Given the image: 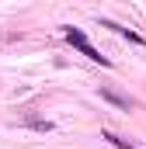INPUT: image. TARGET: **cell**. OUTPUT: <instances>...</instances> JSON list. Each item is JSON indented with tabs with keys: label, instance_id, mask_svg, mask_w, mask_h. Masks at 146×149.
<instances>
[{
	"label": "cell",
	"instance_id": "7a4b0ae2",
	"mask_svg": "<svg viewBox=\"0 0 146 149\" xmlns=\"http://www.w3.org/2000/svg\"><path fill=\"white\" fill-rule=\"evenodd\" d=\"M101 101H108V104H115L118 111H129V108H132V101H129V97L115 94V90H108V87H101Z\"/></svg>",
	"mask_w": 146,
	"mask_h": 149
},
{
	"label": "cell",
	"instance_id": "6da1fadb",
	"mask_svg": "<svg viewBox=\"0 0 146 149\" xmlns=\"http://www.w3.org/2000/svg\"><path fill=\"white\" fill-rule=\"evenodd\" d=\"M66 42H70L73 49H80V52H84V56H87L91 63H101V66H111V59H108V56H101V52H98V49H94V45L87 42V35H84L80 28H66Z\"/></svg>",
	"mask_w": 146,
	"mask_h": 149
},
{
	"label": "cell",
	"instance_id": "3957f363",
	"mask_svg": "<svg viewBox=\"0 0 146 149\" xmlns=\"http://www.w3.org/2000/svg\"><path fill=\"white\" fill-rule=\"evenodd\" d=\"M101 139H108V142H111V146H115V149H136V146H132V142H129V139H122V135H115V132H105Z\"/></svg>",
	"mask_w": 146,
	"mask_h": 149
}]
</instances>
